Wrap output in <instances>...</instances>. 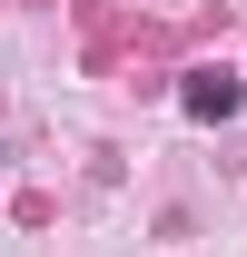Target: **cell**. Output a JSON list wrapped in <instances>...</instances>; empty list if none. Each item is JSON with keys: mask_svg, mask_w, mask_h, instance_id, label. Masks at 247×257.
I'll return each mask as SVG.
<instances>
[{"mask_svg": "<svg viewBox=\"0 0 247 257\" xmlns=\"http://www.w3.org/2000/svg\"><path fill=\"white\" fill-rule=\"evenodd\" d=\"M178 109H188V119H237V109H247V89H237V69H188Z\"/></svg>", "mask_w": 247, "mask_h": 257, "instance_id": "obj_1", "label": "cell"}]
</instances>
